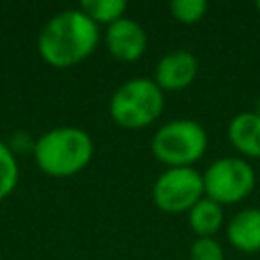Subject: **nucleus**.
<instances>
[{"instance_id":"1","label":"nucleus","mask_w":260,"mask_h":260,"mask_svg":"<svg viewBox=\"0 0 260 260\" xmlns=\"http://www.w3.org/2000/svg\"><path fill=\"white\" fill-rule=\"evenodd\" d=\"M100 41V26L83 10L69 8L49 18L43 26L39 53L49 65L65 69L85 61L98 49Z\"/></svg>"},{"instance_id":"2","label":"nucleus","mask_w":260,"mask_h":260,"mask_svg":"<svg viewBox=\"0 0 260 260\" xmlns=\"http://www.w3.org/2000/svg\"><path fill=\"white\" fill-rule=\"evenodd\" d=\"M93 158L91 136L77 126H59L45 132L35 144V160L49 177H71Z\"/></svg>"},{"instance_id":"3","label":"nucleus","mask_w":260,"mask_h":260,"mask_svg":"<svg viewBox=\"0 0 260 260\" xmlns=\"http://www.w3.org/2000/svg\"><path fill=\"white\" fill-rule=\"evenodd\" d=\"M165 91L152 77H130L118 85L110 98L108 110L114 124L124 130H142L152 126L165 112Z\"/></svg>"},{"instance_id":"4","label":"nucleus","mask_w":260,"mask_h":260,"mask_svg":"<svg viewBox=\"0 0 260 260\" xmlns=\"http://www.w3.org/2000/svg\"><path fill=\"white\" fill-rule=\"evenodd\" d=\"M209 136L207 130L191 118H175L160 124L150 138L152 156L165 165L173 167H195L207 152Z\"/></svg>"},{"instance_id":"5","label":"nucleus","mask_w":260,"mask_h":260,"mask_svg":"<svg viewBox=\"0 0 260 260\" xmlns=\"http://www.w3.org/2000/svg\"><path fill=\"white\" fill-rule=\"evenodd\" d=\"M201 175L205 197L223 207L242 203L252 195L256 187V171L252 162L238 154L211 160Z\"/></svg>"},{"instance_id":"6","label":"nucleus","mask_w":260,"mask_h":260,"mask_svg":"<svg viewBox=\"0 0 260 260\" xmlns=\"http://www.w3.org/2000/svg\"><path fill=\"white\" fill-rule=\"evenodd\" d=\"M203 197V175L195 167L162 169L152 183V203L167 215H187L189 209Z\"/></svg>"},{"instance_id":"7","label":"nucleus","mask_w":260,"mask_h":260,"mask_svg":"<svg viewBox=\"0 0 260 260\" xmlns=\"http://www.w3.org/2000/svg\"><path fill=\"white\" fill-rule=\"evenodd\" d=\"M199 59L189 49H175L162 55L152 71V81L167 91H183L197 79Z\"/></svg>"},{"instance_id":"8","label":"nucleus","mask_w":260,"mask_h":260,"mask_svg":"<svg viewBox=\"0 0 260 260\" xmlns=\"http://www.w3.org/2000/svg\"><path fill=\"white\" fill-rule=\"evenodd\" d=\"M104 43H106L108 53L116 61L134 63L146 53L148 35L140 22H136L130 16H124L118 22L106 26Z\"/></svg>"},{"instance_id":"9","label":"nucleus","mask_w":260,"mask_h":260,"mask_svg":"<svg viewBox=\"0 0 260 260\" xmlns=\"http://www.w3.org/2000/svg\"><path fill=\"white\" fill-rule=\"evenodd\" d=\"M228 244L242 254L260 252V207H244L225 221Z\"/></svg>"},{"instance_id":"10","label":"nucleus","mask_w":260,"mask_h":260,"mask_svg":"<svg viewBox=\"0 0 260 260\" xmlns=\"http://www.w3.org/2000/svg\"><path fill=\"white\" fill-rule=\"evenodd\" d=\"M228 140L246 160H260V116L256 112H240L228 122Z\"/></svg>"},{"instance_id":"11","label":"nucleus","mask_w":260,"mask_h":260,"mask_svg":"<svg viewBox=\"0 0 260 260\" xmlns=\"http://www.w3.org/2000/svg\"><path fill=\"white\" fill-rule=\"evenodd\" d=\"M189 230L195 238H215L225 228V211L223 205L215 203L209 197L197 201L187 213Z\"/></svg>"},{"instance_id":"12","label":"nucleus","mask_w":260,"mask_h":260,"mask_svg":"<svg viewBox=\"0 0 260 260\" xmlns=\"http://www.w3.org/2000/svg\"><path fill=\"white\" fill-rule=\"evenodd\" d=\"M79 10H83L98 26L100 24H114L126 16L128 4L124 0H83Z\"/></svg>"},{"instance_id":"13","label":"nucleus","mask_w":260,"mask_h":260,"mask_svg":"<svg viewBox=\"0 0 260 260\" xmlns=\"http://www.w3.org/2000/svg\"><path fill=\"white\" fill-rule=\"evenodd\" d=\"M171 16L181 24H197L205 18L209 4L205 0H173L169 4Z\"/></svg>"},{"instance_id":"14","label":"nucleus","mask_w":260,"mask_h":260,"mask_svg":"<svg viewBox=\"0 0 260 260\" xmlns=\"http://www.w3.org/2000/svg\"><path fill=\"white\" fill-rule=\"evenodd\" d=\"M16 179H18L16 160H14L12 152L8 150V146L0 140V199H4L14 189Z\"/></svg>"},{"instance_id":"15","label":"nucleus","mask_w":260,"mask_h":260,"mask_svg":"<svg viewBox=\"0 0 260 260\" xmlns=\"http://www.w3.org/2000/svg\"><path fill=\"white\" fill-rule=\"evenodd\" d=\"M189 260H225L223 244L217 238H195L189 246Z\"/></svg>"},{"instance_id":"16","label":"nucleus","mask_w":260,"mask_h":260,"mask_svg":"<svg viewBox=\"0 0 260 260\" xmlns=\"http://www.w3.org/2000/svg\"><path fill=\"white\" fill-rule=\"evenodd\" d=\"M258 116H260V98H258V102H256V110H254Z\"/></svg>"},{"instance_id":"17","label":"nucleus","mask_w":260,"mask_h":260,"mask_svg":"<svg viewBox=\"0 0 260 260\" xmlns=\"http://www.w3.org/2000/svg\"><path fill=\"white\" fill-rule=\"evenodd\" d=\"M256 10H258V14H260V0L256 2Z\"/></svg>"}]
</instances>
